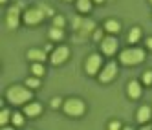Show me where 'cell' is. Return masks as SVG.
<instances>
[{"instance_id": "cell-1", "label": "cell", "mask_w": 152, "mask_h": 130, "mask_svg": "<svg viewBox=\"0 0 152 130\" xmlns=\"http://www.w3.org/2000/svg\"><path fill=\"white\" fill-rule=\"evenodd\" d=\"M7 99L13 104H22L31 99V90H26L22 86H11L7 90Z\"/></svg>"}, {"instance_id": "cell-2", "label": "cell", "mask_w": 152, "mask_h": 130, "mask_svg": "<svg viewBox=\"0 0 152 130\" xmlns=\"http://www.w3.org/2000/svg\"><path fill=\"white\" fill-rule=\"evenodd\" d=\"M145 59V51L139 50V48H132V50H125L121 53V57H119V61H121L123 64H139L141 61Z\"/></svg>"}, {"instance_id": "cell-3", "label": "cell", "mask_w": 152, "mask_h": 130, "mask_svg": "<svg viewBox=\"0 0 152 130\" xmlns=\"http://www.w3.org/2000/svg\"><path fill=\"white\" fill-rule=\"evenodd\" d=\"M64 112H66L68 115H81L84 112V103L81 99H68L66 103H64Z\"/></svg>"}, {"instance_id": "cell-4", "label": "cell", "mask_w": 152, "mask_h": 130, "mask_svg": "<svg viewBox=\"0 0 152 130\" xmlns=\"http://www.w3.org/2000/svg\"><path fill=\"white\" fill-rule=\"evenodd\" d=\"M44 11H42V9H28V11L24 13V22L26 24H39L42 18H44Z\"/></svg>"}, {"instance_id": "cell-5", "label": "cell", "mask_w": 152, "mask_h": 130, "mask_svg": "<svg viewBox=\"0 0 152 130\" xmlns=\"http://www.w3.org/2000/svg\"><path fill=\"white\" fill-rule=\"evenodd\" d=\"M115 73H117V64L115 62H108L106 66L103 68L101 75H99V81L101 83H108V81H112L115 77Z\"/></svg>"}, {"instance_id": "cell-6", "label": "cell", "mask_w": 152, "mask_h": 130, "mask_svg": "<svg viewBox=\"0 0 152 130\" xmlns=\"http://www.w3.org/2000/svg\"><path fill=\"white\" fill-rule=\"evenodd\" d=\"M68 55H70V50L66 46H59L55 51L51 53V62L53 64H61V62H64L68 59Z\"/></svg>"}, {"instance_id": "cell-7", "label": "cell", "mask_w": 152, "mask_h": 130, "mask_svg": "<svg viewBox=\"0 0 152 130\" xmlns=\"http://www.w3.org/2000/svg\"><path fill=\"white\" fill-rule=\"evenodd\" d=\"M101 50H103L104 55H112V53H115V50H117V40H115L114 37H106V39H103V42H101Z\"/></svg>"}, {"instance_id": "cell-8", "label": "cell", "mask_w": 152, "mask_h": 130, "mask_svg": "<svg viewBox=\"0 0 152 130\" xmlns=\"http://www.w3.org/2000/svg\"><path fill=\"white\" fill-rule=\"evenodd\" d=\"M99 68H101V57L99 55L88 57V61H86V72H88V75H95L99 72Z\"/></svg>"}, {"instance_id": "cell-9", "label": "cell", "mask_w": 152, "mask_h": 130, "mask_svg": "<svg viewBox=\"0 0 152 130\" xmlns=\"http://www.w3.org/2000/svg\"><path fill=\"white\" fill-rule=\"evenodd\" d=\"M18 20H20V13H18V7H11L7 11V26L15 29L18 26Z\"/></svg>"}, {"instance_id": "cell-10", "label": "cell", "mask_w": 152, "mask_h": 130, "mask_svg": "<svg viewBox=\"0 0 152 130\" xmlns=\"http://www.w3.org/2000/svg\"><path fill=\"white\" fill-rule=\"evenodd\" d=\"M40 112H42V106H40L39 103L26 104V108H24V114H26V115H29V117H35V115H39Z\"/></svg>"}, {"instance_id": "cell-11", "label": "cell", "mask_w": 152, "mask_h": 130, "mask_svg": "<svg viewBox=\"0 0 152 130\" xmlns=\"http://www.w3.org/2000/svg\"><path fill=\"white\" fill-rule=\"evenodd\" d=\"M150 115H152V110L148 106H141L139 108V112H137V121L139 123H147L148 119H150Z\"/></svg>"}, {"instance_id": "cell-12", "label": "cell", "mask_w": 152, "mask_h": 130, "mask_svg": "<svg viewBox=\"0 0 152 130\" xmlns=\"http://www.w3.org/2000/svg\"><path fill=\"white\" fill-rule=\"evenodd\" d=\"M128 95L132 97V99H136V97L141 95V86H139V83H136V81H130L128 83Z\"/></svg>"}, {"instance_id": "cell-13", "label": "cell", "mask_w": 152, "mask_h": 130, "mask_svg": "<svg viewBox=\"0 0 152 130\" xmlns=\"http://www.w3.org/2000/svg\"><path fill=\"white\" fill-rule=\"evenodd\" d=\"M28 59L29 61H46V51H42V50H29L28 51Z\"/></svg>"}, {"instance_id": "cell-14", "label": "cell", "mask_w": 152, "mask_h": 130, "mask_svg": "<svg viewBox=\"0 0 152 130\" xmlns=\"http://www.w3.org/2000/svg\"><path fill=\"white\" fill-rule=\"evenodd\" d=\"M77 31H81V35H88L90 31H94V22L92 20H81V26L77 28Z\"/></svg>"}, {"instance_id": "cell-15", "label": "cell", "mask_w": 152, "mask_h": 130, "mask_svg": "<svg viewBox=\"0 0 152 130\" xmlns=\"http://www.w3.org/2000/svg\"><path fill=\"white\" fill-rule=\"evenodd\" d=\"M104 29H106V31H110V33H117V31L121 29V26H119L117 20H108V22L104 24Z\"/></svg>"}, {"instance_id": "cell-16", "label": "cell", "mask_w": 152, "mask_h": 130, "mask_svg": "<svg viewBox=\"0 0 152 130\" xmlns=\"http://www.w3.org/2000/svg\"><path fill=\"white\" fill-rule=\"evenodd\" d=\"M139 37H141V29H139V28H134V29H130L128 42H130V44H136V42L139 40Z\"/></svg>"}, {"instance_id": "cell-17", "label": "cell", "mask_w": 152, "mask_h": 130, "mask_svg": "<svg viewBox=\"0 0 152 130\" xmlns=\"http://www.w3.org/2000/svg\"><path fill=\"white\" fill-rule=\"evenodd\" d=\"M50 37H51L53 40H59V39L64 37V33H62V29H61V28H55V26H53V28L50 29Z\"/></svg>"}, {"instance_id": "cell-18", "label": "cell", "mask_w": 152, "mask_h": 130, "mask_svg": "<svg viewBox=\"0 0 152 130\" xmlns=\"http://www.w3.org/2000/svg\"><path fill=\"white\" fill-rule=\"evenodd\" d=\"M31 72H33V75L40 77V75H44V66H42L40 62H35L33 66H31Z\"/></svg>"}, {"instance_id": "cell-19", "label": "cell", "mask_w": 152, "mask_h": 130, "mask_svg": "<svg viewBox=\"0 0 152 130\" xmlns=\"http://www.w3.org/2000/svg\"><path fill=\"white\" fill-rule=\"evenodd\" d=\"M77 7H79V11H90L92 2H90V0H79V2H77Z\"/></svg>"}, {"instance_id": "cell-20", "label": "cell", "mask_w": 152, "mask_h": 130, "mask_svg": "<svg viewBox=\"0 0 152 130\" xmlns=\"http://www.w3.org/2000/svg\"><path fill=\"white\" fill-rule=\"evenodd\" d=\"M26 84L29 86V88H39V84H40V81H39V77H29V79L26 81Z\"/></svg>"}, {"instance_id": "cell-21", "label": "cell", "mask_w": 152, "mask_h": 130, "mask_svg": "<svg viewBox=\"0 0 152 130\" xmlns=\"http://www.w3.org/2000/svg\"><path fill=\"white\" fill-rule=\"evenodd\" d=\"M11 121H13V125L20 126V125L24 123V119H22V115H20V114H13V117H11Z\"/></svg>"}, {"instance_id": "cell-22", "label": "cell", "mask_w": 152, "mask_h": 130, "mask_svg": "<svg viewBox=\"0 0 152 130\" xmlns=\"http://www.w3.org/2000/svg\"><path fill=\"white\" fill-rule=\"evenodd\" d=\"M9 121V110H2V114H0V125H6Z\"/></svg>"}, {"instance_id": "cell-23", "label": "cell", "mask_w": 152, "mask_h": 130, "mask_svg": "<svg viewBox=\"0 0 152 130\" xmlns=\"http://www.w3.org/2000/svg\"><path fill=\"white\" fill-rule=\"evenodd\" d=\"M53 24H55V28H62L64 26V17H55V18H53Z\"/></svg>"}, {"instance_id": "cell-24", "label": "cell", "mask_w": 152, "mask_h": 130, "mask_svg": "<svg viewBox=\"0 0 152 130\" xmlns=\"http://www.w3.org/2000/svg\"><path fill=\"white\" fill-rule=\"evenodd\" d=\"M143 83L145 84H152V72H145L143 73Z\"/></svg>"}, {"instance_id": "cell-25", "label": "cell", "mask_w": 152, "mask_h": 130, "mask_svg": "<svg viewBox=\"0 0 152 130\" xmlns=\"http://www.w3.org/2000/svg\"><path fill=\"white\" fill-rule=\"evenodd\" d=\"M101 37H103V33H101L99 29H95V33H94V39H95V40H101Z\"/></svg>"}, {"instance_id": "cell-26", "label": "cell", "mask_w": 152, "mask_h": 130, "mask_svg": "<svg viewBox=\"0 0 152 130\" xmlns=\"http://www.w3.org/2000/svg\"><path fill=\"white\" fill-rule=\"evenodd\" d=\"M51 106H53V108H59V106H61V99H53V101H51Z\"/></svg>"}, {"instance_id": "cell-27", "label": "cell", "mask_w": 152, "mask_h": 130, "mask_svg": "<svg viewBox=\"0 0 152 130\" xmlns=\"http://www.w3.org/2000/svg\"><path fill=\"white\" fill-rule=\"evenodd\" d=\"M110 128L112 130H117V128H121V125H119L117 121H114V123H110Z\"/></svg>"}, {"instance_id": "cell-28", "label": "cell", "mask_w": 152, "mask_h": 130, "mask_svg": "<svg viewBox=\"0 0 152 130\" xmlns=\"http://www.w3.org/2000/svg\"><path fill=\"white\" fill-rule=\"evenodd\" d=\"M147 46L152 50V37H150V39H147Z\"/></svg>"}, {"instance_id": "cell-29", "label": "cell", "mask_w": 152, "mask_h": 130, "mask_svg": "<svg viewBox=\"0 0 152 130\" xmlns=\"http://www.w3.org/2000/svg\"><path fill=\"white\" fill-rule=\"evenodd\" d=\"M94 2H97V4H103V0H94Z\"/></svg>"}, {"instance_id": "cell-30", "label": "cell", "mask_w": 152, "mask_h": 130, "mask_svg": "<svg viewBox=\"0 0 152 130\" xmlns=\"http://www.w3.org/2000/svg\"><path fill=\"white\" fill-rule=\"evenodd\" d=\"M0 2H6V0H0Z\"/></svg>"}, {"instance_id": "cell-31", "label": "cell", "mask_w": 152, "mask_h": 130, "mask_svg": "<svg viewBox=\"0 0 152 130\" xmlns=\"http://www.w3.org/2000/svg\"><path fill=\"white\" fill-rule=\"evenodd\" d=\"M150 4H152V0H150Z\"/></svg>"}]
</instances>
